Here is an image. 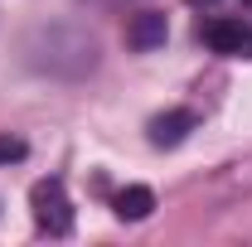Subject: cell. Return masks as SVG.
<instances>
[{
    "label": "cell",
    "mask_w": 252,
    "mask_h": 247,
    "mask_svg": "<svg viewBox=\"0 0 252 247\" xmlns=\"http://www.w3.org/2000/svg\"><path fill=\"white\" fill-rule=\"evenodd\" d=\"M30 209H34L39 233H49V238H68L73 233V199H68V185L59 175H49V180H39L30 189Z\"/></svg>",
    "instance_id": "1"
},
{
    "label": "cell",
    "mask_w": 252,
    "mask_h": 247,
    "mask_svg": "<svg viewBox=\"0 0 252 247\" xmlns=\"http://www.w3.org/2000/svg\"><path fill=\"white\" fill-rule=\"evenodd\" d=\"M199 39L214 49V54H228V59H243V44H248V25L243 20H204L199 25Z\"/></svg>",
    "instance_id": "2"
},
{
    "label": "cell",
    "mask_w": 252,
    "mask_h": 247,
    "mask_svg": "<svg viewBox=\"0 0 252 247\" xmlns=\"http://www.w3.org/2000/svg\"><path fill=\"white\" fill-rule=\"evenodd\" d=\"M199 126V117L189 112V107H175V112H160V117H151V146H160V151H170V146H180L189 131Z\"/></svg>",
    "instance_id": "3"
},
{
    "label": "cell",
    "mask_w": 252,
    "mask_h": 247,
    "mask_svg": "<svg viewBox=\"0 0 252 247\" xmlns=\"http://www.w3.org/2000/svg\"><path fill=\"white\" fill-rule=\"evenodd\" d=\"M165 34H170L165 30V15H160V10H141V15L126 25V44H131L136 54H151V49L165 44Z\"/></svg>",
    "instance_id": "4"
},
{
    "label": "cell",
    "mask_w": 252,
    "mask_h": 247,
    "mask_svg": "<svg viewBox=\"0 0 252 247\" xmlns=\"http://www.w3.org/2000/svg\"><path fill=\"white\" fill-rule=\"evenodd\" d=\"M112 209H117V218H126V223H141V218H151V209H156V194L146 185H126L117 199H112Z\"/></svg>",
    "instance_id": "5"
},
{
    "label": "cell",
    "mask_w": 252,
    "mask_h": 247,
    "mask_svg": "<svg viewBox=\"0 0 252 247\" xmlns=\"http://www.w3.org/2000/svg\"><path fill=\"white\" fill-rule=\"evenodd\" d=\"M30 155V146L20 141V136H10V131H0V165H20Z\"/></svg>",
    "instance_id": "6"
},
{
    "label": "cell",
    "mask_w": 252,
    "mask_h": 247,
    "mask_svg": "<svg viewBox=\"0 0 252 247\" xmlns=\"http://www.w3.org/2000/svg\"><path fill=\"white\" fill-rule=\"evenodd\" d=\"M243 59H252V30H248V44H243Z\"/></svg>",
    "instance_id": "7"
},
{
    "label": "cell",
    "mask_w": 252,
    "mask_h": 247,
    "mask_svg": "<svg viewBox=\"0 0 252 247\" xmlns=\"http://www.w3.org/2000/svg\"><path fill=\"white\" fill-rule=\"evenodd\" d=\"M189 5H214V0H189Z\"/></svg>",
    "instance_id": "8"
},
{
    "label": "cell",
    "mask_w": 252,
    "mask_h": 247,
    "mask_svg": "<svg viewBox=\"0 0 252 247\" xmlns=\"http://www.w3.org/2000/svg\"><path fill=\"white\" fill-rule=\"evenodd\" d=\"M243 5H252V0H243Z\"/></svg>",
    "instance_id": "9"
}]
</instances>
